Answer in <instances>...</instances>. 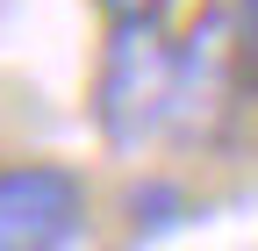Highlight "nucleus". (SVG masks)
I'll list each match as a JSON object with an SVG mask.
<instances>
[{"label": "nucleus", "instance_id": "f257e3e1", "mask_svg": "<svg viewBox=\"0 0 258 251\" xmlns=\"http://www.w3.org/2000/svg\"><path fill=\"white\" fill-rule=\"evenodd\" d=\"M179 65H172V144L208 151L237 130V115L258 86V50L244 36V22L230 0H201L179 29Z\"/></svg>", "mask_w": 258, "mask_h": 251}, {"label": "nucleus", "instance_id": "f03ea898", "mask_svg": "<svg viewBox=\"0 0 258 251\" xmlns=\"http://www.w3.org/2000/svg\"><path fill=\"white\" fill-rule=\"evenodd\" d=\"M172 29H108L93 57V130L108 151L172 144V65H179Z\"/></svg>", "mask_w": 258, "mask_h": 251}, {"label": "nucleus", "instance_id": "7ed1b4c3", "mask_svg": "<svg viewBox=\"0 0 258 251\" xmlns=\"http://www.w3.org/2000/svg\"><path fill=\"white\" fill-rule=\"evenodd\" d=\"M86 237V179L72 165H0V251H72Z\"/></svg>", "mask_w": 258, "mask_h": 251}, {"label": "nucleus", "instance_id": "20e7f679", "mask_svg": "<svg viewBox=\"0 0 258 251\" xmlns=\"http://www.w3.org/2000/svg\"><path fill=\"white\" fill-rule=\"evenodd\" d=\"M101 8V29H172L179 0H93Z\"/></svg>", "mask_w": 258, "mask_h": 251}]
</instances>
